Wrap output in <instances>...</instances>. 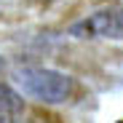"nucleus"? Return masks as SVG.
Returning <instances> with one entry per match:
<instances>
[{
    "mask_svg": "<svg viewBox=\"0 0 123 123\" xmlns=\"http://www.w3.org/2000/svg\"><path fill=\"white\" fill-rule=\"evenodd\" d=\"M3 70H6V59L0 56V72H3Z\"/></svg>",
    "mask_w": 123,
    "mask_h": 123,
    "instance_id": "20e7f679",
    "label": "nucleus"
},
{
    "mask_svg": "<svg viewBox=\"0 0 123 123\" xmlns=\"http://www.w3.org/2000/svg\"><path fill=\"white\" fill-rule=\"evenodd\" d=\"M72 37L80 40H94V37H105V40H123V3H112L105 8H96L94 13L78 19L67 30Z\"/></svg>",
    "mask_w": 123,
    "mask_h": 123,
    "instance_id": "f03ea898",
    "label": "nucleus"
},
{
    "mask_svg": "<svg viewBox=\"0 0 123 123\" xmlns=\"http://www.w3.org/2000/svg\"><path fill=\"white\" fill-rule=\"evenodd\" d=\"M0 123H32L24 112H0Z\"/></svg>",
    "mask_w": 123,
    "mask_h": 123,
    "instance_id": "7ed1b4c3",
    "label": "nucleus"
},
{
    "mask_svg": "<svg viewBox=\"0 0 123 123\" xmlns=\"http://www.w3.org/2000/svg\"><path fill=\"white\" fill-rule=\"evenodd\" d=\"M11 80H13V88L24 99L40 102V105H64L75 91L72 75L54 67H43V64L16 67Z\"/></svg>",
    "mask_w": 123,
    "mask_h": 123,
    "instance_id": "f257e3e1",
    "label": "nucleus"
}]
</instances>
